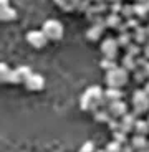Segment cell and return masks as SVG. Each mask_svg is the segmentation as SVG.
<instances>
[{"mask_svg":"<svg viewBox=\"0 0 149 152\" xmlns=\"http://www.w3.org/2000/svg\"><path fill=\"white\" fill-rule=\"evenodd\" d=\"M103 103H104V93H103V89L98 88V86L88 88V89L83 93V96H81V109L88 111V113L98 111Z\"/></svg>","mask_w":149,"mask_h":152,"instance_id":"obj_1","label":"cell"},{"mask_svg":"<svg viewBox=\"0 0 149 152\" xmlns=\"http://www.w3.org/2000/svg\"><path fill=\"white\" fill-rule=\"evenodd\" d=\"M104 81H106L109 89H119L121 91V88H124L129 81V71L124 69L123 66H115L113 69L106 71Z\"/></svg>","mask_w":149,"mask_h":152,"instance_id":"obj_2","label":"cell"},{"mask_svg":"<svg viewBox=\"0 0 149 152\" xmlns=\"http://www.w3.org/2000/svg\"><path fill=\"white\" fill-rule=\"evenodd\" d=\"M42 31L45 33V37L48 38V42H60L61 38H63V35H65L63 25L55 18L46 20L42 27Z\"/></svg>","mask_w":149,"mask_h":152,"instance_id":"obj_3","label":"cell"},{"mask_svg":"<svg viewBox=\"0 0 149 152\" xmlns=\"http://www.w3.org/2000/svg\"><path fill=\"white\" fill-rule=\"evenodd\" d=\"M133 106L136 114H144L149 111V94L144 89H139V91H134L133 94Z\"/></svg>","mask_w":149,"mask_h":152,"instance_id":"obj_4","label":"cell"},{"mask_svg":"<svg viewBox=\"0 0 149 152\" xmlns=\"http://www.w3.org/2000/svg\"><path fill=\"white\" fill-rule=\"evenodd\" d=\"M27 42L30 46H33L35 50H42L45 48L46 45H48V38L45 37V33H43L42 30H32L27 33Z\"/></svg>","mask_w":149,"mask_h":152,"instance_id":"obj_5","label":"cell"},{"mask_svg":"<svg viewBox=\"0 0 149 152\" xmlns=\"http://www.w3.org/2000/svg\"><path fill=\"white\" fill-rule=\"evenodd\" d=\"M119 42L115 40V38H106L101 45V53H103L104 60H115L118 56V51H119Z\"/></svg>","mask_w":149,"mask_h":152,"instance_id":"obj_6","label":"cell"},{"mask_svg":"<svg viewBox=\"0 0 149 152\" xmlns=\"http://www.w3.org/2000/svg\"><path fill=\"white\" fill-rule=\"evenodd\" d=\"M25 88L32 93H38L45 88V78L42 75H37V73H32V76L27 80L25 83Z\"/></svg>","mask_w":149,"mask_h":152,"instance_id":"obj_7","label":"cell"},{"mask_svg":"<svg viewBox=\"0 0 149 152\" xmlns=\"http://www.w3.org/2000/svg\"><path fill=\"white\" fill-rule=\"evenodd\" d=\"M30 76H32V69L30 68H27V66H20V68L13 69L10 83H22V84H25Z\"/></svg>","mask_w":149,"mask_h":152,"instance_id":"obj_8","label":"cell"},{"mask_svg":"<svg viewBox=\"0 0 149 152\" xmlns=\"http://www.w3.org/2000/svg\"><path fill=\"white\" fill-rule=\"evenodd\" d=\"M126 104L123 103V101H119V103H113L108 106V116L109 118H115V119H119V118H124L126 116Z\"/></svg>","mask_w":149,"mask_h":152,"instance_id":"obj_9","label":"cell"},{"mask_svg":"<svg viewBox=\"0 0 149 152\" xmlns=\"http://www.w3.org/2000/svg\"><path fill=\"white\" fill-rule=\"evenodd\" d=\"M131 147L133 151H138V152H144V151H149V141L146 139V136H136L131 139Z\"/></svg>","mask_w":149,"mask_h":152,"instance_id":"obj_10","label":"cell"},{"mask_svg":"<svg viewBox=\"0 0 149 152\" xmlns=\"http://www.w3.org/2000/svg\"><path fill=\"white\" fill-rule=\"evenodd\" d=\"M15 17H17V12L8 5V2H2V8H0L2 22H12V20H15Z\"/></svg>","mask_w":149,"mask_h":152,"instance_id":"obj_11","label":"cell"},{"mask_svg":"<svg viewBox=\"0 0 149 152\" xmlns=\"http://www.w3.org/2000/svg\"><path fill=\"white\" fill-rule=\"evenodd\" d=\"M101 35H103V27H99V25H95V27H91L86 31V38L90 42H98L101 38Z\"/></svg>","mask_w":149,"mask_h":152,"instance_id":"obj_12","label":"cell"},{"mask_svg":"<svg viewBox=\"0 0 149 152\" xmlns=\"http://www.w3.org/2000/svg\"><path fill=\"white\" fill-rule=\"evenodd\" d=\"M104 99H108L109 104L119 103V101H121V91H119V89H108V91L104 93Z\"/></svg>","mask_w":149,"mask_h":152,"instance_id":"obj_13","label":"cell"},{"mask_svg":"<svg viewBox=\"0 0 149 152\" xmlns=\"http://www.w3.org/2000/svg\"><path fill=\"white\" fill-rule=\"evenodd\" d=\"M0 71H2V75H0V80H2V83H10V81H12V73H13V69L8 68V65L2 63V65H0Z\"/></svg>","mask_w":149,"mask_h":152,"instance_id":"obj_14","label":"cell"},{"mask_svg":"<svg viewBox=\"0 0 149 152\" xmlns=\"http://www.w3.org/2000/svg\"><path fill=\"white\" fill-rule=\"evenodd\" d=\"M134 132L138 134V136H148L149 134V122L148 121H138L136 122Z\"/></svg>","mask_w":149,"mask_h":152,"instance_id":"obj_15","label":"cell"},{"mask_svg":"<svg viewBox=\"0 0 149 152\" xmlns=\"http://www.w3.org/2000/svg\"><path fill=\"white\" fill-rule=\"evenodd\" d=\"M57 5L65 12H73L76 8V2H61L60 0V2H57Z\"/></svg>","mask_w":149,"mask_h":152,"instance_id":"obj_16","label":"cell"},{"mask_svg":"<svg viewBox=\"0 0 149 152\" xmlns=\"http://www.w3.org/2000/svg\"><path fill=\"white\" fill-rule=\"evenodd\" d=\"M124 149H123V145L119 144V142H116V141H113L111 144H108V147H106V152H123Z\"/></svg>","mask_w":149,"mask_h":152,"instance_id":"obj_17","label":"cell"},{"mask_svg":"<svg viewBox=\"0 0 149 152\" xmlns=\"http://www.w3.org/2000/svg\"><path fill=\"white\" fill-rule=\"evenodd\" d=\"M106 23L111 25V27H118V23H121V18H119L118 15H111V17H108Z\"/></svg>","mask_w":149,"mask_h":152,"instance_id":"obj_18","label":"cell"},{"mask_svg":"<svg viewBox=\"0 0 149 152\" xmlns=\"http://www.w3.org/2000/svg\"><path fill=\"white\" fill-rule=\"evenodd\" d=\"M80 152H96V147H95V144H93V142H86V144L81 145Z\"/></svg>","mask_w":149,"mask_h":152,"instance_id":"obj_19","label":"cell"},{"mask_svg":"<svg viewBox=\"0 0 149 152\" xmlns=\"http://www.w3.org/2000/svg\"><path fill=\"white\" fill-rule=\"evenodd\" d=\"M142 53H144V56L148 58V61H149V42L142 46Z\"/></svg>","mask_w":149,"mask_h":152,"instance_id":"obj_20","label":"cell"},{"mask_svg":"<svg viewBox=\"0 0 149 152\" xmlns=\"http://www.w3.org/2000/svg\"><path fill=\"white\" fill-rule=\"evenodd\" d=\"M142 71L146 73V76H148V80H149V61H146V63H144V68H142Z\"/></svg>","mask_w":149,"mask_h":152,"instance_id":"obj_21","label":"cell"},{"mask_svg":"<svg viewBox=\"0 0 149 152\" xmlns=\"http://www.w3.org/2000/svg\"><path fill=\"white\" fill-rule=\"evenodd\" d=\"M144 91L149 94V80H148V83H146V86H144Z\"/></svg>","mask_w":149,"mask_h":152,"instance_id":"obj_22","label":"cell"},{"mask_svg":"<svg viewBox=\"0 0 149 152\" xmlns=\"http://www.w3.org/2000/svg\"><path fill=\"white\" fill-rule=\"evenodd\" d=\"M144 152H149V151H144Z\"/></svg>","mask_w":149,"mask_h":152,"instance_id":"obj_23","label":"cell"}]
</instances>
